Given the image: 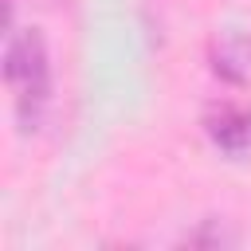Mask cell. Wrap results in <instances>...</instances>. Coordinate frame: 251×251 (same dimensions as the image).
<instances>
[{
    "label": "cell",
    "mask_w": 251,
    "mask_h": 251,
    "mask_svg": "<svg viewBox=\"0 0 251 251\" xmlns=\"http://www.w3.org/2000/svg\"><path fill=\"white\" fill-rule=\"evenodd\" d=\"M4 82L12 90V110L24 133H35L51 102V55L39 27L8 31L4 39Z\"/></svg>",
    "instance_id": "obj_1"
},
{
    "label": "cell",
    "mask_w": 251,
    "mask_h": 251,
    "mask_svg": "<svg viewBox=\"0 0 251 251\" xmlns=\"http://www.w3.org/2000/svg\"><path fill=\"white\" fill-rule=\"evenodd\" d=\"M204 133L224 157H247L251 153V106L212 102L204 114Z\"/></svg>",
    "instance_id": "obj_2"
}]
</instances>
